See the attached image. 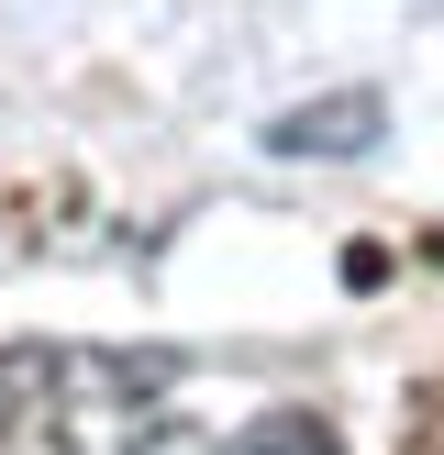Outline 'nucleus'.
Returning a JSON list of instances; mask_svg holds the SVG:
<instances>
[{"label": "nucleus", "instance_id": "nucleus-3", "mask_svg": "<svg viewBox=\"0 0 444 455\" xmlns=\"http://www.w3.org/2000/svg\"><path fill=\"white\" fill-rule=\"evenodd\" d=\"M133 455H211L200 434H178V422H155V434H133Z\"/></svg>", "mask_w": 444, "mask_h": 455}, {"label": "nucleus", "instance_id": "nucleus-1", "mask_svg": "<svg viewBox=\"0 0 444 455\" xmlns=\"http://www.w3.org/2000/svg\"><path fill=\"white\" fill-rule=\"evenodd\" d=\"M377 133H389V100L377 89H333V100H300V111H278L266 123V156H367Z\"/></svg>", "mask_w": 444, "mask_h": 455}, {"label": "nucleus", "instance_id": "nucleus-2", "mask_svg": "<svg viewBox=\"0 0 444 455\" xmlns=\"http://www.w3.org/2000/svg\"><path fill=\"white\" fill-rule=\"evenodd\" d=\"M234 455H345V434H333L322 411H256L234 434Z\"/></svg>", "mask_w": 444, "mask_h": 455}]
</instances>
